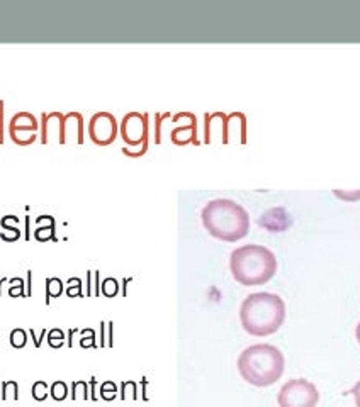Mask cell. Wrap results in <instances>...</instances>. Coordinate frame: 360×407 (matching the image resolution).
Here are the masks:
<instances>
[{
  "label": "cell",
  "instance_id": "21",
  "mask_svg": "<svg viewBox=\"0 0 360 407\" xmlns=\"http://www.w3.org/2000/svg\"><path fill=\"white\" fill-rule=\"evenodd\" d=\"M31 394H33V399L34 400L43 402V400L48 399L49 387H48V384L44 380H38V382H34L33 387H31Z\"/></svg>",
  "mask_w": 360,
  "mask_h": 407
},
{
  "label": "cell",
  "instance_id": "31",
  "mask_svg": "<svg viewBox=\"0 0 360 407\" xmlns=\"http://www.w3.org/2000/svg\"><path fill=\"white\" fill-rule=\"evenodd\" d=\"M4 142V100H0V144Z\"/></svg>",
  "mask_w": 360,
  "mask_h": 407
},
{
  "label": "cell",
  "instance_id": "25",
  "mask_svg": "<svg viewBox=\"0 0 360 407\" xmlns=\"http://www.w3.org/2000/svg\"><path fill=\"white\" fill-rule=\"evenodd\" d=\"M80 334H82V339H80V346H82V348H90V346H97L95 344V333H94V329H90V328H87V329H82L80 331Z\"/></svg>",
  "mask_w": 360,
  "mask_h": 407
},
{
  "label": "cell",
  "instance_id": "24",
  "mask_svg": "<svg viewBox=\"0 0 360 407\" xmlns=\"http://www.w3.org/2000/svg\"><path fill=\"white\" fill-rule=\"evenodd\" d=\"M100 292H102L105 297H114L118 294V280L116 278H105L102 283H100Z\"/></svg>",
  "mask_w": 360,
  "mask_h": 407
},
{
  "label": "cell",
  "instance_id": "37",
  "mask_svg": "<svg viewBox=\"0 0 360 407\" xmlns=\"http://www.w3.org/2000/svg\"><path fill=\"white\" fill-rule=\"evenodd\" d=\"M355 336H357V341H358V344H360V323L357 324V329H355Z\"/></svg>",
  "mask_w": 360,
  "mask_h": 407
},
{
  "label": "cell",
  "instance_id": "28",
  "mask_svg": "<svg viewBox=\"0 0 360 407\" xmlns=\"http://www.w3.org/2000/svg\"><path fill=\"white\" fill-rule=\"evenodd\" d=\"M116 394V385L113 382H105V384L100 387V395L104 397V399H113Z\"/></svg>",
  "mask_w": 360,
  "mask_h": 407
},
{
  "label": "cell",
  "instance_id": "6",
  "mask_svg": "<svg viewBox=\"0 0 360 407\" xmlns=\"http://www.w3.org/2000/svg\"><path fill=\"white\" fill-rule=\"evenodd\" d=\"M279 407H316L319 392L313 382L306 379L287 380L277 395Z\"/></svg>",
  "mask_w": 360,
  "mask_h": 407
},
{
  "label": "cell",
  "instance_id": "17",
  "mask_svg": "<svg viewBox=\"0 0 360 407\" xmlns=\"http://www.w3.org/2000/svg\"><path fill=\"white\" fill-rule=\"evenodd\" d=\"M2 390H0V399L7 400V399H19V384L16 380H6L2 382Z\"/></svg>",
  "mask_w": 360,
  "mask_h": 407
},
{
  "label": "cell",
  "instance_id": "15",
  "mask_svg": "<svg viewBox=\"0 0 360 407\" xmlns=\"http://www.w3.org/2000/svg\"><path fill=\"white\" fill-rule=\"evenodd\" d=\"M44 283H46V304L51 302V299H58L65 292V283L58 277H48Z\"/></svg>",
  "mask_w": 360,
  "mask_h": 407
},
{
  "label": "cell",
  "instance_id": "20",
  "mask_svg": "<svg viewBox=\"0 0 360 407\" xmlns=\"http://www.w3.org/2000/svg\"><path fill=\"white\" fill-rule=\"evenodd\" d=\"M9 341H11L12 348H17L21 350L26 346L27 343V331L22 329V328H16L11 331V336H9Z\"/></svg>",
  "mask_w": 360,
  "mask_h": 407
},
{
  "label": "cell",
  "instance_id": "9",
  "mask_svg": "<svg viewBox=\"0 0 360 407\" xmlns=\"http://www.w3.org/2000/svg\"><path fill=\"white\" fill-rule=\"evenodd\" d=\"M172 122H174V129L170 131V141L177 146H185L192 142V144H199V137H197V117L192 112H177L172 115Z\"/></svg>",
  "mask_w": 360,
  "mask_h": 407
},
{
  "label": "cell",
  "instance_id": "19",
  "mask_svg": "<svg viewBox=\"0 0 360 407\" xmlns=\"http://www.w3.org/2000/svg\"><path fill=\"white\" fill-rule=\"evenodd\" d=\"M82 280L78 277H70L67 280V288H65V294L68 295V297H84V290H82Z\"/></svg>",
  "mask_w": 360,
  "mask_h": 407
},
{
  "label": "cell",
  "instance_id": "13",
  "mask_svg": "<svg viewBox=\"0 0 360 407\" xmlns=\"http://www.w3.org/2000/svg\"><path fill=\"white\" fill-rule=\"evenodd\" d=\"M34 239L39 243L46 241H58L57 238V222L54 217L49 214L36 217V229H34Z\"/></svg>",
  "mask_w": 360,
  "mask_h": 407
},
{
  "label": "cell",
  "instance_id": "27",
  "mask_svg": "<svg viewBox=\"0 0 360 407\" xmlns=\"http://www.w3.org/2000/svg\"><path fill=\"white\" fill-rule=\"evenodd\" d=\"M333 193L340 198H343V200H357L360 198V190H352V192H343V190H333Z\"/></svg>",
  "mask_w": 360,
  "mask_h": 407
},
{
  "label": "cell",
  "instance_id": "3",
  "mask_svg": "<svg viewBox=\"0 0 360 407\" xmlns=\"http://www.w3.org/2000/svg\"><path fill=\"white\" fill-rule=\"evenodd\" d=\"M236 365L241 379L250 385L268 387L282 376L286 360L277 346L258 343L243 350Z\"/></svg>",
  "mask_w": 360,
  "mask_h": 407
},
{
  "label": "cell",
  "instance_id": "26",
  "mask_svg": "<svg viewBox=\"0 0 360 407\" xmlns=\"http://www.w3.org/2000/svg\"><path fill=\"white\" fill-rule=\"evenodd\" d=\"M170 112H163V114H156L155 115V142H161V126H163V121L169 119Z\"/></svg>",
  "mask_w": 360,
  "mask_h": 407
},
{
  "label": "cell",
  "instance_id": "7",
  "mask_svg": "<svg viewBox=\"0 0 360 407\" xmlns=\"http://www.w3.org/2000/svg\"><path fill=\"white\" fill-rule=\"evenodd\" d=\"M90 141L97 146H109L116 141L119 134V122L114 114L107 110H100L92 114L87 126Z\"/></svg>",
  "mask_w": 360,
  "mask_h": 407
},
{
  "label": "cell",
  "instance_id": "12",
  "mask_svg": "<svg viewBox=\"0 0 360 407\" xmlns=\"http://www.w3.org/2000/svg\"><path fill=\"white\" fill-rule=\"evenodd\" d=\"M245 144L246 142V115L243 112H231L226 117V144L231 142V137Z\"/></svg>",
  "mask_w": 360,
  "mask_h": 407
},
{
  "label": "cell",
  "instance_id": "18",
  "mask_svg": "<svg viewBox=\"0 0 360 407\" xmlns=\"http://www.w3.org/2000/svg\"><path fill=\"white\" fill-rule=\"evenodd\" d=\"M9 295H11V297H27L24 278L16 277V278L9 280Z\"/></svg>",
  "mask_w": 360,
  "mask_h": 407
},
{
  "label": "cell",
  "instance_id": "5",
  "mask_svg": "<svg viewBox=\"0 0 360 407\" xmlns=\"http://www.w3.org/2000/svg\"><path fill=\"white\" fill-rule=\"evenodd\" d=\"M119 134L123 137L126 144L123 153L126 156L131 158H140L148 151V142H150V117L143 112H128L119 122Z\"/></svg>",
  "mask_w": 360,
  "mask_h": 407
},
{
  "label": "cell",
  "instance_id": "8",
  "mask_svg": "<svg viewBox=\"0 0 360 407\" xmlns=\"http://www.w3.org/2000/svg\"><path fill=\"white\" fill-rule=\"evenodd\" d=\"M39 122L31 112L21 110L9 121V136L19 146H29L38 139Z\"/></svg>",
  "mask_w": 360,
  "mask_h": 407
},
{
  "label": "cell",
  "instance_id": "14",
  "mask_svg": "<svg viewBox=\"0 0 360 407\" xmlns=\"http://www.w3.org/2000/svg\"><path fill=\"white\" fill-rule=\"evenodd\" d=\"M0 227H2V231H0V239H4V241H7V243L17 241V239L22 236L21 229H19V217L14 216V214H9V216H4L0 219Z\"/></svg>",
  "mask_w": 360,
  "mask_h": 407
},
{
  "label": "cell",
  "instance_id": "23",
  "mask_svg": "<svg viewBox=\"0 0 360 407\" xmlns=\"http://www.w3.org/2000/svg\"><path fill=\"white\" fill-rule=\"evenodd\" d=\"M78 395L82 397V399H90L89 395V389H87V384H85L84 380H75L72 382V389H70V397L75 400L78 399Z\"/></svg>",
  "mask_w": 360,
  "mask_h": 407
},
{
  "label": "cell",
  "instance_id": "2",
  "mask_svg": "<svg viewBox=\"0 0 360 407\" xmlns=\"http://www.w3.org/2000/svg\"><path fill=\"white\" fill-rule=\"evenodd\" d=\"M284 319H286V304L277 294L255 292L243 299L240 321L248 334H273L284 324Z\"/></svg>",
  "mask_w": 360,
  "mask_h": 407
},
{
  "label": "cell",
  "instance_id": "10",
  "mask_svg": "<svg viewBox=\"0 0 360 407\" xmlns=\"http://www.w3.org/2000/svg\"><path fill=\"white\" fill-rule=\"evenodd\" d=\"M57 136L60 144H65V114L62 112H43L39 121V141L48 144L49 137Z\"/></svg>",
  "mask_w": 360,
  "mask_h": 407
},
{
  "label": "cell",
  "instance_id": "38",
  "mask_svg": "<svg viewBox=\"0 0 360 407\" xmlns=\"http://www.w3.org/2000/svg\"><path fill=\"white\" fill-rule=\"evenodd\" d=\"M4 282H7V278H6V277L0 278V295H2V283H4Z\"/></svg>",
  "mask_w": 360,
  "mask_h": 407
},
{
  "label": "cell",
  "instance_id": "1",
  "mask_svg": "<svg viewBox=\"0 0 360 407\" xmlns=\"http://www.w3.org/2000/svg\"><path fill=\"white\" fill-rule=\"evenodd\" d=\"M202 224L212 238L235 243L250 231V214L233 198H212L202 207Z\"/></svg>",
  "mask_w": 360,
  "mask_h": 407
},
{
  "label": "cell",
  "instance_id": "36",
  "mask_svg": "<svg viewBox=\"0 0 360 407\" xmlns=\"http://www.w3.org/2000/svg\"><path fill=\"white\" fill-rule=\"evenodd\" d=\"M29 222H31V219H29V216H26V241H27V239H31V232H29Z\"/></svg>",
  "mask_w": 360,
  "mask_h": 407
},
{
  "label": "cell",
  "instance_id": "29",
  "mask_svg": "<svg viewBox=\"0 0 360 407\" xmlns=\"http://www.w3.org/2000/svg\"><path fill=\"white\" fill-rule=\"evenodd\" d=\"M27 334H29V336H31V339L34 341V346H36V348H39V346H41V343H43V339H44V338H46V334H48V329H46V328H44V329L41 331V334H39V336H38V334H36V331H34V329L31 328V329H29V331H27Z\"/></svg>",
  "mask_w": 360,
  "mask_h": 407
},
{
  "label": "cell",
  "instance_id": "11",
  "mask_svg": "<svg viewBox=\"0 0 360 407\" xmlns=\"http://www.w3.org/2000/svg\"><path fill=\"white\" fill-rule=\"evenodd\" d=\"M226 117L225 112H206L204 114V142L209 144L216 136L226 144Z\"/></svg>",
  "mask_w": 360,
  "mask_h": 407
},
{
  "label": "cell",
  "instance_id": "4",
  "mask_svg": "<svg viewBox=\"0 0 360 407\" xmlns=\"http://www.w3.org/2000/svg\"><path fill=\"white\" fill-rule=\"evenodd\" d=\"M233 278L245 287L263 285L277 272V258L262 244H243L230 254Z\"/></svg>",
  "mask_w": 360,
  "mask_h": 407
},
{
  "label": "cell",
  "instance_id": "34",
  "mask_svg": "<svg viewBox=\"0 0 360 407\" xmlns=\"http://www.w3.org/2000/svg\"><path fill=\"white\" fill-rule=\"evenodd\" d=\"M75 333H80V329H77V328H72V329H68V346L70 348H72L73 346V336H75Z\"/></svg>",
  "mask_w": 360,
  "mask_h": 407
},
{
  "label": "cell",
  "instance_id": "33",
  "mask_svg": "<svg viewBox=\"0 0 360 407\" xmlns=\"http://www.w3.org/2000/svg\"><path fill=\"white\" fill-rule=\"evenodd\" d=\"M87 287H89V290H87V292H85V295H89V297H90V295H94V287H92V272H90V270L87 272Z\"/></svg>",
  "mask_w": 360,
  "mask_h": 407
},
{
  "label": "cell",
  "instance_id": "35",
  "mask_svg": "<svg viewBox=\"0 0 360 407\" xmlns=\"http://www.w3.org/2000/svg\"><path fill=\"white\" fill-rule=\"evenodd\" d=\"M90 389H92V390L89 392V394H90V399H94V400H95V395H94V394H95V379L90 380Z\"/></svg>",
  "mask_w": 360,
  "mask_h": 407
},
{
  "label": "cell",
  "instance_id": "22",
  "mask_svg": "<svg viewBox=\"0 0 360 407\" xmlns=\"http://www.w3.org/2000/svg\"><path fill=\"white\" fill-rule=\"evenodd\" d=\"M46 339H48V344L51 346V348H62L65 344V333L63 329L60 328H53V329H48V334H46Z\"/></svg>",
  "mask_w": 360,
  "mask_h": 407
},
{
  "label": "cell",
  "instance_id": "32",
  "mask_svg": "<svg viewBox=\"0 0 360 407\" xmlns=\"http://www.w3.org/2000/svg\"><path fill=\"white\" fill-rule=\"evenodd\" d=\"M350 394H353V397H355V404H357V407H360V380L353 385V389L350 390Z\"/></svg>",
  "mask_w": 360,
  "mask_h": 407
},
{
  "label": "cell",
  "instance_id": "30",
  "mask_svg": "<svg viewBox=\"0 0 360 407\" xmlns=\"http://www.w3.org/2000/svg\"><path fill=\"white\" fill-rule=\"evenodd\" d=\"M26 277H27V282H26V295H27V297H31V295H33V272H31V270H27Z\"/></svg>",
  "mask_w": 360,
  "mask_h": 407
},
{
  "label": "cell",
  "instance_id": "16",
  "mask_svg": "<svg viewBox=\"0 0 360 407\" xmlns=\"http://www.w3.org/2000/svg\"><path fill=\"white\" fill-rule=\"evenodd\" d=\"M68 394H70V387L65 380H54L51 387H49V395L58 402L67 399Z\"/></svg>",
  "mask_w": 360,
  "mask_h": 407
}]
</instances>
